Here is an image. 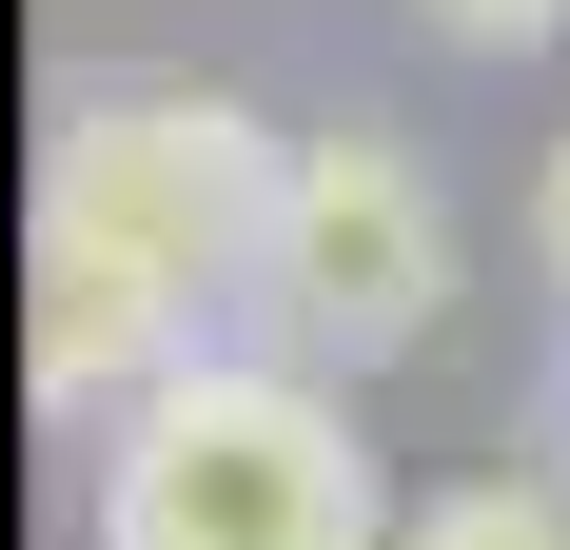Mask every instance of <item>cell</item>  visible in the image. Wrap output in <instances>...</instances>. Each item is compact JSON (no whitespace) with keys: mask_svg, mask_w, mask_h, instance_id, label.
<instances>
[{"mask_svg":"<svg viewBox=\"0 0 570 550\" xmlns=\"http://www.w3.org/2000/svg\"><path fill=\"white\" fill-rule=\"evenodd\" d=\"M413 511L374 492L354 413L315 393V354H177L99 452V550H394Z\"/></svg>","mask_w":570,"mask_h":550,"instance_id":"obj_1","label":"cell"},{"mask_svg":"<svg viewBox=\"0 0 570 550\" xmlns=\"http://www.w3.org/2000/svg\"><path fill=\"white\" fill-rule=\"evenodd\" d=\"M276 158L295 138H256L236 99H197V79H79L40 138V236H118V256L158 275H256V236H276Z\"/></svg>","mask_w":570,"mask_h":550,"instance_id":"obj_2","label":"cell"},{"mask_svg":"<svg viewBox=\"0 0 570 550\" xmlns=\"http://www.w3.org/2000/svg\"><path fill=\"white\" fill-rule=\"evenodd\" d=\"M256 295H276V334L315 354V374H394V354H433V315H453V197L413 177V138H295L276 158V236H256Z\"/></svg>","mask_w":570,"mask_h":550,"instance_id":"obj_3","label":"cell"},{"mask_svg":"<svg viewBox=\"0 0 570 550\" xmlns=\"http://www.w3.org/2000/svg\"><path fill=\"white\" fill-rule=\"evenodd\" d=\"M177 334H197V275L118 256V236H40V295H20L40 413H138V393L177 374Z\"/></svg>","mask_w":570,"mask_h":550,"instance_id":"obj_4","label":"cell"},{"mask_svg":"<svg viewBox=\"0 0 570 550\" xmlns=\"http://www.w3.org/2000/svg\"><path fill=\"white\" fill-rule=\"evenodd\" d=\"M394 550H570V492H531V472H472V492H433Z\"/></svg>","mask_w":570,"mask_h":550,"instance_id":"obj_5","label":"cell"},{"mask_svg":"<svg viewBox=\"0 0 570 550\" xmlns=\"http://www.w3.org/2000/svg\"><path fill=\"white\" fill-rule=\"evenodd\" d=\"M413 20H433L453 59H551L570 40V0H413Z\"/></svg>","mask_w":570,"mask_h":550,"instance_id":"obj_6","label":"cell"},{"mask_svg":"<svg viewBox=\"0 0 570 550\" xmlns=\"http://www.w3.org/2000/svg\"><path fill=\"white\" fill-rule=\"evenodd\" d=\"M531 256H551V295H570V138H551V177H531Z\"/></svg>","mask_w":570,"mask_h":550,"instance_id":"obj_7","label":"cell"}]
</instances>
